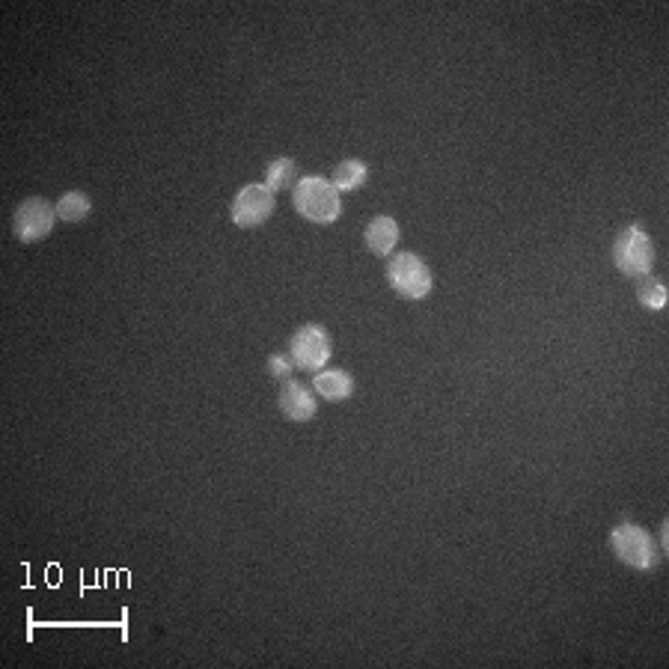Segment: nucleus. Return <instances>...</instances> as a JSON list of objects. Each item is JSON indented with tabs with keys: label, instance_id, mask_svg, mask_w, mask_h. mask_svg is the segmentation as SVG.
<instances>
[{
	"label": "nucleus",
	"instance_id": "1",
	"mask_svg": "<svg viewBox=\"0 0 669 669\" xmlns=\"http://www.w3.org/2000/svg\"><path fill=\"white\" fill-rule=\"evenodd\" d=\"M292 206L304 221L334 223L342 215V200L331 179L325 176H304L292 188Z\"/></svg>",
	"mask_w": 669,
	"mask_h": 669
},
{
	"label": "nucleus",
	"instance_id": "2",
	"mask_svg": "<svg viewBox=\"0 0 669 669\" xmlns=\"http://www.w3.org/2000/svg\"><path fill=\"white\" fill-rule=\"evenodd\" d=\"M613 262L622 274L628 277H649L652 265H655V244L652 235L631 223L628 229L619 232L616 244H613Z\"/></svg>",
	"mask_w": 669,
	"mask_h": 669
},
{
	"label": "nucleus",
	"instance_id": "3",
	"mask_svg": "<svg viewBox=\"0 0 669 669\" xmlns=\"http://www.w3.org/2000/svg\"><path fill=\"white\" fill-rule=\"evenodd\" d=\"M610 548L619 562H625L628 568H637V571H652L661 559V551L655 548L652 536L631 521H622L619 527H613Z\"/></svg>",
	"mask_w": 669,
	"mask_h": 669
},
{
	"label": "nucleus",
	"instance_id": "4",
	"mask_svg": "<svg viewBox=\"0 0 669 669\" xmlns=\"http://www.w3.org/2000/svg\"><path fill=\"white\" fill-rule=\"evenodd\" d=\"M387 283L396 289V295L408 301H420L432 292V268L417 253H396L387 265Z\"/></svg>",
	"mask_w": 669,
	"mask_h": 669
},
{
	"label": "nucleus",
	"instance_id": "5",
	"mask_svg": "<svg viewBox=\"0 0 669 669\" xmlns=\"http://www.w3.org/2000/svg\"><path fill=\"white\" fill-rule=\"evenodd\" d=\"M331 354H334V345L322 325H304L289 339V357L304 372H322Z\"/></svg>",
	"mask_w": 669,
	"mask_h": 669
},
{
	"label": "nucleus",
	"instance_id": "6",
	"mask_svg": "<svg viewBox=\"0 0 669 669\" xmlns=\"http://www.w3.org/2000/svg\"><path fill=\"white\" fill-rule=\"evenodd\" d=\"M274 215V191L262 182H250V185H244L238 194H235V200H232V212H229V218L235 226H241V229H253V226H262V223L268 221Z\"/></svg>",
	"mask_w": 669,
	"mask_h": 669
},
{
	"label": "nucleus",
	"instance_id": "7",
	"mask_svg": "<svg viewBox=\"0 0 669 669\" xmlns=\"http://www.w3.org/2000/svg\"><path fill=\"white\" fill-rule=\"evenodd\" d=\"M57 223V209L42 200V197H30L24 200L15 215H12V229H15V238L24 241V244H33V241H42L45 235H51Z\"/></svg>",
	"mask_w": 669,
	"mask_h": 669
},
{
	"label": "nucleus",
	"instance_id": "8",
	"mask_svg": "<svg viewBox=\"0 0 669 669\" xmlns=\"http://www.w3.org/2000/svg\"><path fill=\"white\" fill-rule=\"evenodd\" d=\"M280 411L286 420L292 423H310L316 417V399H313V390L307 384H298V381H283L280 387Z\"/></svg>",
	"mask_w": 669,
	"mask_h": 669
},
{
	"label": "nucleus",
	"instance_id": "9",
	"mask_svg": "<svg viewBox=\"0 0 669 669\" xmlns=\"http://www.w3.org/2000/svg\"><path fill=\"white\" fill-rule=\"evenodd\" d=\"M363 241L375 256H390L399 244V223L393 221L390 215H378L366 226Z\"/></svg>",
	"mask_w": 669,
	"mask_h": 669
},
{
	"label": "nucleus",
	"instance_id": "10",
	"mask_svg": "<svg viewBox=\"0 0 669 669\" xmlns=\"http://www.w3.org/2000/svg\"><path fill=\"white\" fill-rule=\"evenodd\" d=\"M313 390L328 402H342L354 393V378L345 369H322L313 378Z\"/></svg>",
	"mask_w": 669,
	"mask_h": 669
},
{
	"label": "nucleus",
	"instance_id": "11",
	"mask_svg": "<svg viewBox=\"0 0 669 669\" xmlns=\"http://www.w3.org/2000/svg\"><path fill=\"white\" fill-rule=\"evenodd\" d=\"M366 179H369V167H366L363 161H357V158H345V161H339L334 167V176H331V182H334V188L339 194H348V191L363 188Z\"/></svg>",
	"mask_w": 669,
	"mask_h": 669
},
{
	"label": "nucleus",
	"instance_id": "12",
	"mask_svg": "<svg viewBox=\"0 0 669 669\" xmlns=\"http://www.w3.org/2000/svg\"><path fill=\"white\" fill-rule=\"evenodd\" d=\"M54 209H57V221L81 223L90 218V212H93V200H90L84 191H66V194L54 203Z\"/></svg>",
	"mask_w": 669,
	"mask_h": 669
},
{
	"label": "nucleus",
	"instance_id": "13",
	"mask_svg": "<svg viewBox=\"0 0 669 669\" xmlns=\"http://www.w3.org/2000/svg\"><path fill=\"white\" fill-rule=\"evenodd\" d=\"M295 182V161L292 158H274L268 167H265V185L277 194V191H286L289 185Z\"/></svg>",
	"mask_w": 669,
	"mask_h": 669
},
{
	"label": "nucleus",
	"instance_id": "14",
	"mask_svg": "<svg viewBox=\"0 0 669 669\" xmlns=\"http://www.w3.org/2000/svg\"><path fill=\"white\" fill-rule=\"evenodd\" d=\"M637 301L646 307V310H664L667 307V286L658 280V277H640V286H637Z\"/></svg>",
	"mask_w": 669,
	"mask_h": 669
},
{
	"label": "nucleus",
	"instance_id": "15",
	"mask_svg": "<svg viewBox=\"0 0 669 669\" xmlns=\"http://www.w3.org/2000/svg\"><path fill=\"white\" fill-rule=\"evenodd\" d=\"M292 357H286V354H271L268 357V372L274 375V378H280V381H289V372H292Z\"/></svg>",
	"mask_w": 669,
	"mask_h": 669
}]
</instances>
